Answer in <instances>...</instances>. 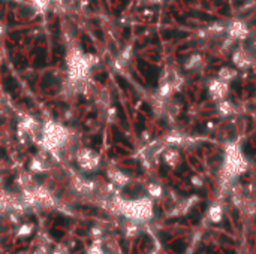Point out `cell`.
Returning <instances> with one entry per match:
<instances>
[{
  "mask_svg": "<svg viewBox=\"0 0 256 254\" xmlns=\"http://www.w3.org/2000/svg\"><path fill=\"white\" fill-rule=\"evenodd\" d=\"M14 85H17V84H15V81H14L12 78H9V76H8V78L5 79V88H6L8 91H11Z\"/></svg>",
  "mask_w": 256,
  "mask_h": 254,
  "instance_id": "1",
  "label": "cell"
},
{
  "mask_svg": "<svg viewBox=\"0 0 256 254\" xmlns=\"http://www.w3.org/2000/svg\"><path fill=\"white\" fill-rule=\"evenodd\" d=\"M117 79H119V82H120V84H122V87H125V88H126V81H123V79H122V78H120V76H117Z\"/></svg>",
  "mask_w": 256,
  "mask_h": 254,
  "instance_id": "2",
  "label": "cell"
}]
</instances>
